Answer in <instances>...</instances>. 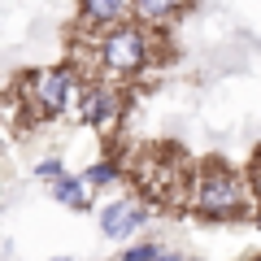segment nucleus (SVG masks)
Here are the masks:
<instances>
[{
  "instance_id": "nucleus-1",
  "label": "nucleus",
  "mask_w": 261,
  "mask_h": 261,
  "mask_svg": "<svg viewBox=\"0 0 261 261\" xmlns=\"http://www.w3.org/2000/svg\"><path fill=\"white\" fill-rule=\"evenodd\" d=\"M79 74L70 65H53V70H35L22 79V100H27L31 118H57V113L79 109Z\"/></svg>"
},
{
  "instance_id": "nucleus-2",
  "label": "nucleus",
  "mask_w": 261,
  "mask_h": 261,
  "mask_svg": "<svg viewBox=\"0 0 261 261\" xmlns=\"http://www.w3.org/2000/svg\"><path fill=\"white\" fill-rule=\"evenodd\" d=\"M248 200H252L248 183L231 170H205L192 183V205L209 218H240L248 209Z\"/></svg>"
},
{
  "instance_id": "nucleus-3",
  "label": "nucleus",
  "mask_w": 261,
  "mask_h": 261,
  "mask_svg": "<svg viewBox=\"0 0 261 261\" xmlns=\"http://www.w3.org/2000/svg\"><path fill=\"white\" fill-rule=\"evenodd\" d=\"M148 31L144 27H105L100 44H96V61L109 70V74H140L144 65H148Z\"/></svg>"
},
{
  "instance_id": "nucleus-4",
  "label": "nucleus",
  "mask_w": 261,
  "mask_h": 261,
  "mask_svg": "<svg viewBox=\"0 0 261 261\" xmlns=\"http://www.w3.org/2000/svg\"><path fill=\"white\" fill-rule=\"evenodd\" d=\"M79 118L87 122V126H96V130H113L118 126V118H122V96H118V87H109V83H87L83 87V96H79Z\"/></svg>"
},
{
  "instance_id": "nucleus-5",
  "label": "nucleus",
  "mask_w": 261,
  "mask_h": 261,
  "mask_svg": "<svg viewBox=\"0 0 261 261\" xmlns=\"http://www.w3.org/2000/svg\"><path fill=\"white\" fill-rule=\"evenodd\" d=\"M144 222H148V205L144 200H109L100 209V231L109 240H130Z\"/></svg>"
},
{
  "instance_id": "nucleus-6",
  "label": "nucleus",
  "mask_w": 261,
  "mask_h": 261,
  "mask_svg": "<svg viewBox=\"0 0 261 261\" xmlns=\"http://www.w3.org/2000/svg\"><path fill=\"white\" fill-rule=\"evenodd\" d=\"M135 13V0H83V18L92 27H118Z\"/></svg>"
},
{
  "instance_id": "nucleus-7",
  "label": "nucleus",
  "mask_w": 261,
  "mask_h": 261,
  "mask_svg": "<svg viewBox=\"0 0 261 261\" xmlns=\"http://www.w3.org/2000/svg\"><path fill=\"white\" fill-rule=\"evenodd\" d=\"M53 196L61 200V205H70V209H92V183H87L83 174L53 178Z\"/></svg>"
},
{
  "instance_id": "nucleus-8",
  "label": "nucleus",
  "mask_w": 261,
  "mask_h": 261,
  "mask_svg": "<svg viewBox=\"0 0 261 261\" xmlns=\"http://www.w3.org/2000/svg\"><path fill=\"white\" fill-rule=\"evenodd\" d=\"M187 5H192V0H135V18L148 22V27H157V22L178 18Z\"/></svg>"
},
{
  "instance_id": "nucleus-9",
  "label": "nucleus",
  "mask_w": 261,
  "mask_h": 261,
  "mask_svg": "<svg viewBox=\"0 0 261 261\" xmlns=\"http://www.w3.org/2000/svg\"><path fill=\"white\" fill-rule=\"evenodd\" d=\"M122 261H183V257L166 252L161 244H130V248L122 252Z\"/></svg>"
},
{
  "instance_id": "nucleus-10",
  "label": "nucleus",
  "mask_w": 261,
  "mask_h": 261,
  "mask_svg": "<svg viewBox=\"0 0 261 261\" xmlns=\"http://www.w3.org/2000/svg\"><path fill=\"white\" fill-rule=\"evenodd\" d=\"M83 178H87L92 187H109L113 178H118V166H113V161H96L92 170H83Z\"/></svg>"
},
{
  "instance_id": "nucleus-11",
  "label": "nucleus",
  "mask_w": 261,
  "mask_h": 261,
  "mask_svg": "<svg viewBox=\"0 0 261 261\" xmlns=\"http://www.w3.org/2000/svg\"><path fill=\"white\" fill-rule=\"evenodd\" d=\"M65 174V166L57 157H44V161H35V178H48V183H53V178H61Z\"/></svg>"
},
{
  "instance_id": "nucleus-12",
  "label": "nucleus",
  "mask_w": 261,
  "mask_h": 261,
  "mask_svg": "<svg viewBox=\"0 0 261 261\" xmlns=\"http://www.w3.org/2000/svg\"><path fill=\"white\" fill-rule=\"evenodd\" d=\"M53 261H70V257H53Z\"/></svg>"
},
{
  "instance_id": "nucleus-13",
  "label": "nucleus",
  "mask_w": 261,
  "mask_h": 261,
  "mask_svg": "<svg viewBox=\"0 0 261 261\" xmlns=\"http://www.w3.org/2000/svg\"><path fill=\"white\" fill-rule=\"evenodd\" d=\"M252 261H261V257H252Z\"/></svg>"
},
{
  "instance_id": "nucleus-14",
  "label": "nucleus",
  "mask_w": 261,
  "mask_h": 261,
  "mask_svg": "<svg viewBox=\"0 0 261 261\" xmlns=\"http://www.w3.org/2000/svg\"><path fill=\"white\" fill-rule=\"evenodd\" d=\"M183 261H187V257H183Z\"/></svg>"
}]
</instances>
